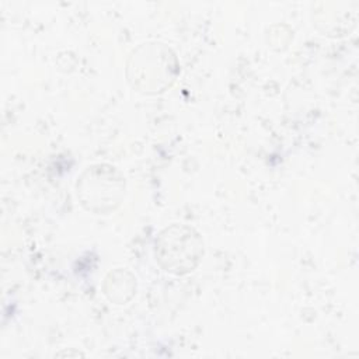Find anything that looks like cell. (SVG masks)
<instances>
[{"instance_id": "6da1fadb", "label": "cell", "mask_w": 359, "mask_h": 359, "mask_svg": "<svg viewBox=\"0 0 359 359\" xmlns=\"http://www.w3.org/2000/svg\"><path fill=\"white\" fill-rule=\"evenodd\" d=\"M178 73L175 55L163 43H143L128 63V80L137 91L156 94L168 88Z\"/></svg>"}, {"instance_id": "7a4b0ae2", "label": "cell", "mask_w": 359, "mask_h": 359, "mask_svg": "<svg viewBox=\"0 0 359 359\" xmlns=\"http://www.w3.org/2000/svg\"><path fill=\"white\" fill-rule=\"evenodd\" d=\"M125 195V180L115 167L97 164L88 167L77 182L81 205L94 213L114 210Z\"/></svg>"}, {"instance_id": "3957f363", "label": "cell", "mask_w": 359, "mask_h": 359, "mask_svg": "<svg viewBox=\"0 0 359 359\" xmlns=\"http://www.w3.org/2000/svg\"><path fill=\"white\" fill-rule=\"evenodd\" d=\"M202 255L203 243L194 229L174 224L156 240V257L168 272L187 273L199 264Z\"/></svg>"}, {"instance_id": "277c9868", "label": "cell", "mask_w": 359, "mask_h": 359, "mask_svg": "<svg viewBox=\"0 0 359 359\" xmlns=\"http://www.w3.org/2000/svg\"><path fill=\"white\" fill-rule=\"evenodd\" d=\"M136 290L135 278L126 271H115L111 272L105 282V293L109 300L116 302L119 304L126 303Z\"/></svg>"}]
</instances>
